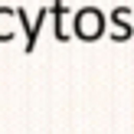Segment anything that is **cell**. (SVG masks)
<instances>
[{"instance_id":"obj_1","label":"cell","mask_w":134,"mask_h":134,"mask_svg":"<svg viewBox=\"0 0 134 134\" xmlns=\"http://www.w3.org/2000/svg\"><path fill=\"white\" fill-rule=\"evenodd\" d=\"M102 30H105L102 10H95V7L79 10V16H75V36H82V39H98V36H102Z\"/></svg>"},{"instance_id":"obj_2","label":"cell","mask_w":134,"mask_h":134,"mask_svg":"<svg viewBox=\"0 0 134 134\" xmlns=\"http://www.w3.org/2000/svg\"><path fill=\"white\" fill-rule=\"evenodd\" d=\"M7 16H10V10L0 7V39H10L13 36V30H7Z\"/></svg>"}]
</instances>
